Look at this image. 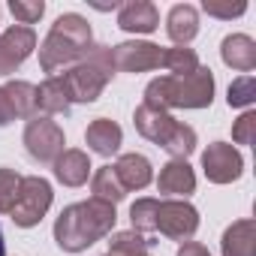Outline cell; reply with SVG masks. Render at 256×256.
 I'll return each instance as SVG.
<instances>
[{
  "mask_svg": "<svg viewBox=\"0 0 256 256\" xmlns=\"http://www.w3.org/2000/svg\"><path fill=\"white\" fill-rule=\"evenodd\" d=\"M151 241L133 229H126V232H114L112 241H108V256H133L139 250H148Z\"/></svg>",
  "mask_w": 256,
  "mask_h": 256,
  "instance_id": "cell-25",
  "label": "cell"
},
{
  "mask_svg": "<svg viewBox=\"0 0 256 256\" xmlns=\"http://www.w3.org/2000/svg\"><path fill=\"white\" fill-rule=\"evenodd\" d=\"M202 10H205L208 16H214V18H238V16H244V12H247V4H244V0H238V4H223V0H205Z\"/></svg>",
  "mask_w": 256,
  "mask_h": 256,
  "instance_id": "cell-29",
  "label": "cell"
},
{
  "mask_svg": "<svg viewBox=\"0 0 256 256\" xmlns=\"http://www.w3.org/2000/svg\"><path fill=\"white\" fill-rule=\"evenodd\" d=\"M24 148L28 154L36 160V163H54L66 148V139H64V130L60 124L52 120V118H30L28 126H24Z\"/></svg>",
  "mask_w": 256,
  "mask_h": 256,
  "instance_id": "cell-7",
  "label": "cell"
},
{
  "mask_svg": "<svg viewBox=\"0 0 256 256\" xmlns=\"http://www.w3.org/2000/svg\"><path fill=\"white\" fill-rule=\"evenodd\" d=\"M157 205H160V199H136V202L130 205L133 232H139V235L157 232Z\"/></svg>",
  "mask_w": 256,
  "mask_h": 256,
  "instance_id": "cell-24",
  "label": "cell"
},
{
  "mask_svg": "<svg viewBox=\"0 0 256 256\" xmlns=\"http://www.w3.org/2000/svg\"><path fill=\"white\" fill-rule=\"evenodd\" d=\"M157 190H160L163 196H172V199H178V196L187 199V196L196 190V175H193L190 163H187V160H169V163L160 169Z\"/></svg>",
  "mask_w": 256,
  "mask_h": 256,
  "instance_id": "cell-13",
  "label": "cell"
},
{
  "mask_svg": "<svg viewBox=\"0 0 256 256\" xmlns=\"http://www.w3.org/2000/svg\"><path fill=\"white\" fill-rule=\"evenodd\" d=\"M166 34L175 46H190L199 34V12L190 4H178L166 16Z\"/></svg>",
  "mask_w": 256,
  "mask_h": 256,
  "instance_id": "cell-17",
  "label": "cell"
},
{
  "mask_svg": "<svg viewBox=\"0 0 256 256\" xmlns=\"http://www.w3.org/2000/svg\"><path fill=\"white\" fill-rule=\"evenodd\" d=\"M133 124L142 139L160 145L172 160H187L196 151V130L181 120H175L169 112L163 108H151V106H139L133 114Z\"/></svg>",
  "mask_w": 256,
  "mask_h": 256,
  "instance_id": "cell-4",
  "label": "cell"
},
{
  "mask_svg": "<svg viewBox=\"0 0 256 256\" xmlns=\"http://www.w3.org/2000/svg\"><path fill=\"white\" fill-rule=\"evenodd\" d=\"M90 190H94L90 199H100V202H108V205H118V202L126 196V190L120 187V181H118V175H114L112 166H100V169L94 172Z\"/></svg>",
  "mask_w": 256,
  "mask_h": 256,
  "instance_id": "cell-22",
  "label": "cell"
},
{
  "mask_svg": "<svg viewBox=\"0 0 256 256\" xmlns=\"http://www.w3.org/2000/svg\"><path fill=\"white\" fill-rule=\"evenodd\" d=\"M84 142H88V148L94 154L112 157V154H118V148L124 142V130H120L114 120H108V118H96L88 130H84Z\"/></svg>",
  "mask_w": 256,
  "mask_h": 256,
  "instance_id": "cell-16",
  "label": "cell"
},
{
  "mask_svg": "<svg viewBox=\"0 0 256 256\" xmlns=\"http://www.w3.org/2000/svg\"><path fill=\"white\" fill-rule=\"evenodd\" d=\"M118 28L126 34H154L160 28V12L151 0H130L118 12Z\"/></svg>",
  "mask_w": 256,
  "mask_h": 256,
  "instance_id": "cell-12",
  "label": "cell"
},
{
  "mask_svg": "<svg viewBox=\"0 0 256 256\" xmlns=\"http://www.w3.org/2000/svg\"><path fill=\"white\" fill-rule=\"evenodd\" d=\"M4 94H6V100H10V106H12V112H16V118H36V88L30 84V82H6L4 84Z\"/></svg>",
  "mask_w": 256,
  "mask_h": 256,
  "instance_id": "cell-21",
  "label": "cell"
},
{
  "mask_svg": "<svg viewBox=\"0 0 256 256\" xmlns=\"http://www.w3.org/2000/svg\"><path fill=\"white\" fill-rule=\"evenodd\" d=\"M253 100H256V82H253V76H241V78H235V82L229 84L226 102H229L232 108H250Z\"/></svg>",
  "mask_w": 256,
  "mask_h": 256,
  "instance_id": "cell-26",
  "label": "cell"
},
{
  "mask_svg": "<svg viewBox=\"0 0 256 256\" xmlns=\"http://www.w3.org/2000/svg\"><path fill=\"white\" fill-rule=\"evenodd\" d=\"M178 256H211V253H208V247L199 244V241H184V244L178 247Z\"/></svg>",
  "mask_w": 256,
  "mask_h": 256,
  "instance_id": "cell-32",
  "label": "cell"
},
{
  "mask_svg": "<svg viewBox=\"0 0 256 256\" xmlns=\"http://www.w3.org/2000/svg\"><path fill=\"white\" fill-rule=\"evenodd\" d=\"M52 184L40 175H30V178H22V187H18V196L12 202V223L22 226V229H30V226H40V220L48 214L52 208Z\"/></svg>",
  "mask_w": 256,
  "mask_h": 256,
  "instance_id": "cell-6",
  "label": "cell"
},
{
  "mask_svg": "<svg viewBox=\"0 0 256 256\" xmlns=\"http://www.w3.org/2000/svg\"><path fill=\"white\" fill-rule=\"evenodd\" d=\"M220 58L226 66H232L238 72H250V70H256V42L247 34H229L220 42Z\"/></svg>",
  "mask_w": 256,
  "mask_h": 256,
  "instance_id": "cell-15",
  "label": "cell"
},
{
  "mask_svg": "<svg viewBox=\"0 0 256 256\" xmlns=\"http://www.w3.org/2000/svg\"><path fill=\"white\" fill-rule=\"evenodd\" d=\"M12 120H16V112H12V106H10L4 88H0V126H10Z\"/></svg>",
  "mask_w": 256,
  "mask_h": 256,
  "instance_id": "cell-31",
  "label": "cell"
},
{
  "mask_svg": "<svg viewBox=\"0 0 256 256\" xmlns=\"http://www.w3.org/2000/svg\"><path fill=\"white\" fill-rule=\"evenodd\" d=\"M214 102V72L199 66L190 76H160L145 88V106L151 108H208Z\"/></svg>",
  "mask_w": 256,
  "mask_h": 256,
  "instance_id": "cell-2",
  "label": "cell"
},
{
  "mask_svg": "<svg viewBox=\"0 0 256 256\" xmlns=\"http://www.w3.org/2000/svg\"><path fill=\"white\" fill-rule=\"evenodd\" d=\"M0 256H6V241H4V229H0Z\"/></svg>",
  "mask_w": 256,
  "mask_h": 256,
  "instance_id": "cell-33",
  "label": "cell"
},
{
  "mask_svg": "<svg viewBox=\"0 0 256 256\" xmlns=\"http://www.w3.org/2000/svg\"><path fill=\"white\" fill-rule=\"evenodd\" d=\"M112 169L124 190H145L154 178V166L145 154H124V157H118V163Z\"/></svg>",
  "mask_w": 256,
  "mask_h": 256,
  "instance_id": "cell-14",
  "label": "cell"
},
{
  "mask_svg": "<svg viewBox=\"0 0 256 256\" xmlns=\"http://www.w3.org/2000/svg\"><path fill=\"white\" fill-rule=\"evenodd\" d=\"M36 48V34L34 28L12 24L10 30L0 34V76H12Z\"/></svg>",
  "mask_w": 256,
  "mask_h": 256,
  "instance_id": "cell-10",
  "label": "cell"
},
{
  "mask_svg": "<svg viewBox=\"0 0 256 256\" xmlns=\"http://www.w3.org/2000/svg\"><path fill=\"white\" fill-rule=\"evenodd\" d=\"M18 187H22V175L16 169H0V214H10L12 211Z\"/></svg>",
  "mask_w": 256,
  "mask_h": 256,
  "instance_id": "cell-27",
  "label": "cell"
},
{
  "mask_svg": "<svg viewBox=\"0 0 256 256\" xmlns=\"http://www.w3.org/2000/svg\"><path fill=\"white\" fill-rule=\"evenodd\" d=\"M90 157L78 148H66L58 160H54V178L64 184V187H82L90 175Z\"/></svg>",
  "mask_w": 256,
  "mask_h": 256,
  "instance_id": "cell-18",
  "label": "cell"
},
{
  "mask_svg": "<svg viewBox=\"0 0 256 256\" xmlns=\"http://www.w3.org/2000/svg\"><path fill=\"white\" fill-rule=\"evenodd\" d=\"M133 256H151V250H139V253H133Z\"/></svg>",
  "mask_w": 256,
  "mask_h": 256,
  "instance_id": "cell-34",
  "label": "cell"
},
{
  "mask_svg": "<svg viewBox=\"0 0 256 256\" xmlns=\"http://www.w3.org/2000/svg\"><path fill=\"white\" fill-rule=\"evenodd\" d=\"M112 58H114V70H120V72H148V70L160 66L163 48L154 42H145V40H133V42L114 46Z\"/></svg>",
  "mask_w": 256,
  "mask_h": 256,
  "instance_id": "cell-11",
  "label": "cell"
},
{
  "mask_svg": "<svg viewBox=\"0 0 256 256\" xmlns=\"http://www.w3.org/2000/svg\"><path fill=\"white\" fill-rule=\"evenodd\" d=\"M199 229V211L187 199H163L157 205V232L172 241H190Z\"/></svg>",
  "mask_w": 256,
  "mask_h": 256,
  "instance_id": "cell-8",
  "label": "cell"
},
{
  "mask_svg": "<svg viewBox=\"0 0 256 256\" xmlns=\"http://www.w3.org/2000/svg\"><path fill=\"white\" fill-rule=\"evenodd\" d=\"M160 66H166L172 76H190V72H196L202 64H199V58H196L193 48H187V46H175V48H166V52H163Z\"/></svg>",
  "mask_w": 256,
  "mask_h": 256,
  "instance_id": "cell-23",
  "label": "cell"
},
{
  "mask_svg": "<svg viewBox=\"0 0 256 256\" xmlns=\"http://www.w3.org/2000/svg\"><path fill=\"white\" fill-rule=\"evenodd\" d=\"M36 108L48 114H70L72 108V100H70V90L64 84V76H48L40 88H36Z\"/></svg>",
  "mask_w": 256,
  "mask_h": 256,
  "instance_id": "cell-20",
  "label": "cell"
},
{
  "mask_svg": "<svg viewBox=\"0 0 256 256\" xmlns=\"http://www.w3.org/2000/svg\"><path fill=\"white\" fill-rule=\"evenodd\" d=\"M90 46H94V34L88 18H82L78 12H64L40 46V66L42 72H58L64 66H72L88 54Z\"/></svg>",
  "mask_w": 256,
  "mask_h": 256,
  "instance_id": "cell-3",
  "label": "cell"
},
{
  "mask_svg": "<svg viewBox=\"0 0 256 256\" xmlns=\"http://www.w3.org/2000/svg\"><path fill=\"white\" fill-rule=\"evenodd\" d=\"M106 256H108V253H106Z\"/></svg>",
  "mask_w": 256,
  "mask_h": 256,
  "instance_id": "cell-35",
  "label": "cell"
},
{
  "mask_svg": "<svg viewBox=\"0 0 256 256\" xmlns=\"http://www.w3.org/2000/svg\"><path fill=\"white\" fill-rule=\"evenodd\" d=\"M253 130H256V112H244L235 126H232V142L235 145H250L253 142Z\"/></svg>",
  "mask_w": 256,
  "mask_h": 256,
  "instance_id": "cell-30",
  "label": "cell"
},
{
  "mask_svg": "<svg viewBox=\"0 0 256 256\" xmlns=\"http://www.w3.org/2000/svg\"><path fill=\"white\" fill-rule=\"evenodd\" d=\"M114 205L88 199V202H72L60 211L54 220V241L64 253H82L100 238H106L114 229Z\"/></svg>",
  "mask_w": 256,
  "mask_h": 256,
  "instance_id": "cell-1",
  "label": "cell"
},
{
  "mask_svg": "<svg viewBox=\"0 0 256 256\" xmlns=\"http://www.w3.org/2000/svg\"><path fill=\"white\" fill-rule=\"evenodd\" d=\"M223 256H256V223L250 217L235 220L220 241Z\"/></svg>",
  "mask_w": 256,
  "mask_h": 256,
  "instance_id": "cell-19",
  "label": "cell"
},
{
  "mask_svg": "<svg viewBox=\"0 0 256 256\" xmlns=\"http://www.w3.org/2000/svg\"><path fill=\"white\" fill-rule=\"evenodd\" d=\"M202 172L211 184H232L244 172V157L229 142H214L202 151Z\"/></svg>",
  "mask_w": 256,
  "mask_h": 256,
  "instance_id": "cell-9",
  "label": "cell"
},
{
  "mask_svg": "<svg viewBox=\"0 0 256 256\" xmlns=\"http://www.w3.org/2000/svg\"><path fill=\"white\" fill-rule=\"evenodd\" d=\"M10 12L28 28V24H34V22H40L42 18V12H46V4L42 0H12L10 4Z\"/></svg>",
  "mask_w": 256,
  "mask_h": 256,
  "instance_id": "cell-28",
  "label": "cell"
},
{
  "mask_svg": "<svg viewBox=\"0 0 256 256\" xmlns=\"http://www.w3.org/2000/svg\"><path fill=\"white\" fill-rule=\"evenodd\" d=\"M114 76V58L108 46H90L88 54L64 72V84L72 102H96Z\"/></svg>",
  "mask_w": 256,
  "mask_h": 256,
  "instance_id": "cell-5",
  "label": "cell"
}]
</instances>
